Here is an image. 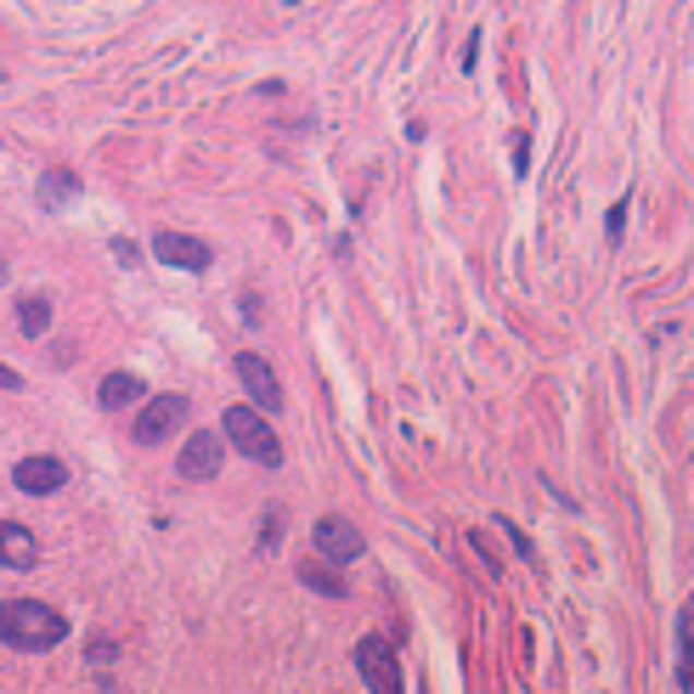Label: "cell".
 Wrapping results in <instances>:
<instances>
[{"instance_id": "6da1fadb", "label": "cell", "mask_w": 694, "mask_h": 694, "mask_svg": "<svg viewBox=\"0 0 694 694\" xmlns=\"http://www.w3.org/2000/svg\"><path fill=\"white\" fill-rule=\"evenodd\" d=\"M69 638V621H62L51 605L40 599H7L0 605V644H12V649H51Z\"/></svg>"}, {"instance_id": "7a4b0ae2", "label": "cell", "mask_w": 694, "mask_h": 694, "mask_svg": "<svg viewBox=\"0 0 694 694\" xmlns=\"http://www.w3.org/2000/svg\"><path fill=\"white\" fill-rule=\"evenodd\" d=\"M220 429H226V441L238 446L243 457L266 463V469H277V463H283V441H277V429L266 423V412H254V407H226Z\"/></svg>"}, {"instance_id": "3957f363", "label": "cell", "mask_w": 694, "mask_h": 694, "mask_svg": "<svg viewBox=\"0 0 694 694\" xmlns=\"http://www.w3.org/2000/svg\"><path fill=\"white\" fill-rule=\"evenodd\" d=\"M356 672L368 678L373 694H407L402 660H395V649H390L384 638H361V644H356Z\"/></svg>"}, {"instance_id": "277c9868", "label": "cell", "mask_w": 694, "mask_h": 694, "mask_svg": "<svg viewBox=\"0 0 694 694\" xmlns=\"http://www.w3.org/2000/svg\"><path fill=\"white\" fill-rule=\"evenodd\" d=\"M238 384L249 390V407L254 412H277L283 407V384H277V373H272V361L266 356H254V350H238Z\"/></svg>"}, {"instance_id": "5b68a950", "label": "cell", "mask_w": 694, "mask_h": 694, "mask_svg": "<svg viewBox=\"0 0 694 694\" xmlns=\"http://www.w3.org/2000/svg\"><path fill=\"white\" fill-rule=\"evenodd\" d=\"M187 412H192V402H187V395H153V402L142 407V418H136V441H142V446L170 441L176 429L187 423Z\"/></svg>"}, {"instance_id": "8992f818", "label": "cell", "mask_w": 694, "mask_h": 694, "mask_svg": "<svg viewBox=\"0 0 694 694\" xmlns=\"http://www.w3.org/2000/svg\"><path fill=\"white\" fill-rule=\"evenodd\" d=\"M311 537H316V553L327 559V565H350V559H361V548H368V537H361L350 519H339V514L316 519Z\"/></svg>"}, {"instance_id": "52a82bcc", "label": "cell", "mask_w": 694, "mask_h": 694, "mask_svg": "<svg viewBox=\"0 0 694 694\" xmlns=\"http://www.w3.org/2000/svg\"><path fill=\"white\" fill-rule=\"evenodd\" d=\"M12 486H17V491H28V498H51V491L69 486V463L35 452V457H23L17 469H12Z\"/></svg>"}, {"instance_id": "ba28073f", "label": "cell", "mask_w": 694, "mask_h": 694, "mask_svg": "<svg viewBox=\"0 0 694 694\" xmlns=\"http://www.w3.org/2000/svg\"><path fill=\"white\" fill-rule=\"evenodd\" d=\"M153 254L164 260V266H176V272H204L210 266V243L204 238H187V231H158Z\"/></svg>"}, {"instance_id": "9c48e42d", "label": "cell", "mask_w": 694, "mask_h": 694, "mask_svg": "<svg viewBox=\"0 0 694 694\" xmlns=\"http://www.w3.org/2000/svg\"><path fill=\"white\" fill-rule=\"evenodd\" d=\"M220 435H210V429H192V441L181 446V463L176 469L187 475V480H215L220 475Z\"/></svg>"}, {"instance_id": "30bf717a", "label": "cell", "mask_w": 694, "mask_h": 694, "mask_svg": "<svg viewBox=\"0 0 694 694\" xmlns=\"http://www.w3.org/2000/svg\"><path fill=\"white\" fill-rule=\"evenodd\" d=\"M0 565H7V571H35L40 565V542H35L28 525L0 519Z\"/></svg>"}, {"instance_id": "8fae6325", "label": "cell", "mask_w": 694, "mask_h": 694, "mask_svg": "<svg viewBox=\"0 0 694 694\" xmlns=\"http://www.w3.org/2000/svg\"><path fill=\"white\" fill-rule=\"evenodd\" d=\"M147 395V384L136 379V373H108L103 384H96V402H103L108 412H119V407H130V402H142Z\"/></svg>"}, {"instance_id": "7c38bea8", "label": "cell", "mask_w": 694, "mask_h": 694, "mask_svg": "<svg viewBox=\"0 0 694 694\" xmlns=\"http://www.w3.org/2000/svg\"><path fill=\"white\" fill-rule=\"evenodd\" d=\"M17 327L28 339L46 334V327H51V300H46V294H23V300H17Z\"/></svg>"}, {"instance_id": "4fadbf2b", "label": "cell", "mask_w": 694, "mask_h": 694, "mask_svg": "<svg viewBox=\"0 0 694 694\" xmlns=\"http://www.w3.org/2000/svg\"><path fill=\"white\" fill-rule=\"evenodd\" d=\"M300 582H306V587H316V593H327V599H350V582H345L339 571H322V565H300Z\"/></svg>"}, {"instance_id": "5bb4252c", "label": "cell", "mask_w": 694, "mask_h": 694, "mask_svg": "<svg viewBox=\"0 0 694 694\" xmlns=\"http://www.w3.org/2000/svg\"><path fill=\"white\" fill-rule=\"evenodd\" d=\"M74 187H80V181H74L69 170H51V176L40 181V204H62V198H74Z\"/></svg>"}, {"instance_id": "9a60e30c", "label": "cell", "mask_w": 694, "mask_h": 694, "mask_svg": "<svg viewBox=\"0 0 694 694\" xmlns=\"http://www.w3.org/2000/svg\"><path fill=\"white\" fill-rule=\"evenodd\" d=\"M605 231H610V243H621V231H626V204H615V210H610Z\"/></svg>"}, {"instance_id": "2e32d148", "label": "cell", "mask_w": 694, "mask_h": 694, "mask_svg": "<svg viewBox=\"0 0 694 694\" xmlns=\"http://www.w3.org/2000/svg\"><path fill=\"white\" fill-rule=\"evenodd\" d=\"M113 254L124 260V266H136V260H142V249H136V243H130V238H113Z\"/></svg>"}, {"instance_id": "e0dca14e", "label": "cell", "mask_w": 694, "mask_h": 694, "mask_svg": "<svg viewBox=\"0 0 694 694\" xmlns=\"http://www.w3.org/2000/svg\"><path fill=\"white\" fill-rule=\"evenodd\" d=\"M0 390H23V373L7 368V361H0Z\"/></svg>"}]
</instances>
